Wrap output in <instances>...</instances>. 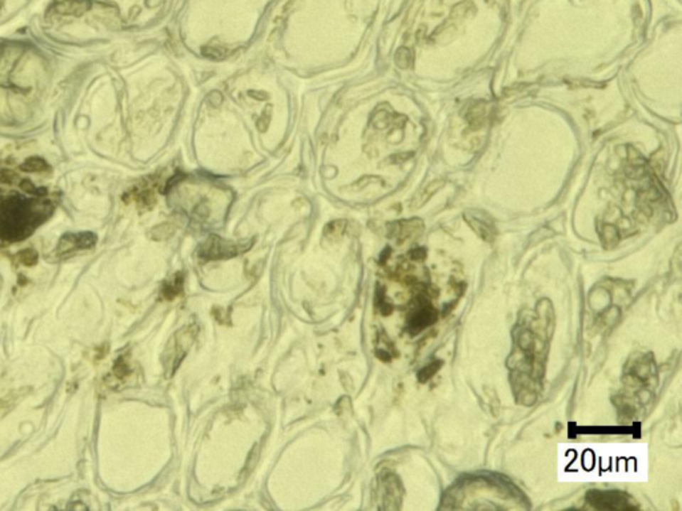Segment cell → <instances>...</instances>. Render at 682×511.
<instances>
[{"instance_id":"14","label":"cell","mask_w":682,"mask_h":511,"mask_svg":"<svg viewBox=\"0 0 682 511\" xmlns=\"http://www.w3.org/2000/svg\"><path fill=\"white\" fill-rule=\"evenodd\" d=\"M378 303V309L380 312L383 314H389L392 312V305L387 303L385 300V296H384V292L380 289L378 292V300H376Z\"/></svg>"},{"instance_id":"19","label":"cell","mask_w":682,"mask_h":511,"mask_svg":"<svg viewBox=\"0 0 682 511\" xmlns=\"http://www.w3.org/2000/svg\"><path fill=\"white\" fill-rule=\"evenodd\" d=\"M206 55L210 56L212 59H221V58L224 56V53H223L221 50H219V48H211L210 47V48L207 50Z\"/></svg>"},{"instance_id":"15","label":"cell","mask_w":682,"mask_h":511,"mask_svg":"<svg viewBox=\"0 0 682 511\" xmlns=\"http://www.w3.org/2000/svg\"><path fill=\"white\" fill-rule=\"evenodd\" d=\"M19 259H21V261L23 262V264H26V265H32V264H35V262H36L38 256H36V252L32 251V249H27V251L21 252V254H19Z\"/></svg>"},{"instance_id":"11","label":"cell","mask_w":682,"mask_h":511,"mask_svg":"<svg viewBox=\"0 0 682 511\" xmlns=\"http://www.w3.org/2000/svg\"><path fill=\"white\" fill-rule=\"evenodd\" d=\"M23 169L24 171H30V172H46V171H50V166L42 160V158H38V157H33V158H28L24 166H23Z\"/></svg>"},{"instance_id":"6","label":"cell","mask_w":682,"mask_h":511,"mask_svg":"<svg viewBox=\"0 0 682 511\" xmlns=\"http://www.w3.org/2000/svg\"><path fill=\"white\" fill-rule=\"evenodd\" d=\"M422 230V222L420 220H410V221H401V222H395L390 225V236L395 237L399 244L408 240L417 235Z\"/></svg>"},{"instance_id":"8","label":"cell","mask_w":682,"mask_h":511,"mask_svg":"<svg viewBox=\"0 0 682 511\" xmlns=\"http://www.w3.org/2000/svg\"><path fill=\"white\" fill-rule=\"evenodd\" d=\"M183 282H184V279H183L181 273H178V274L174 277L172 281L164 285V288H163V297L167 298V300L175 298L179 293L183 291Z\"/></svg>"},{"instance_id":"18","label":"cell","mask_w":682,"mask_h":511,"mask_svg":"<svg viewBox=\"0 0 682 511\" xmlns=\"http://www.w3.org/2000/svg\"><path fill=\"white\" fill-rule=\"evenodd\" d=\"M15 178H16V175L12 173V172H9V171L0 172V181L1 183H11Z\"/></svg>"},{"instance_id":"5","label":"cell","mask_w":682,"mask_h":511,"mask_svg":"<svg viewBox=\"0 0 682 511\" xmlns=\"http://www.w3.org/2000/svg\"><path fill=\"white\" fill-rule=\"evenodd\" d=\"M96 236L94 233H78L73 235L68 233L62 237V240L58 245V256H68L74 252L79 249H85V248H92L96 244Z\"/></svg>"},{"instance_id":"7","label":"cell","mask_w":682,"mask_h":511,"mask_svg":"<svg viewBox=\"0 0 682 511\" xmlns=\"http://www.w3.org/2000/svg\"><path fill=\"white\" fill-rule=\"evenodd\" d=\"M468 221H469L473 230H476L483 237L484 240L492 241L496 232L494 230V224L491 222V220H488L485 215L480 213V216H476V215L471 213Z\"/></svg>"},{"instance_id":"1","label":"cell","mask_w":682,"mask_h":511,"mask_svg":"<svg viewBox=\"0 0 682 511\" xmlns=\"http://www.w3.org/2000/svg\"><path fill=\"white\" fill-rule=\"evenodd\" d=\"M53 210L48 201L38 204L21 198H7L0 203V237L16 241L24 239Z\"/></svg>"},{"instance_id":"13","label":"cell","mask_w":682,"mask_h":511,"mask_svg":"<svg viewBox=\"0 0 682 511\" xmlns=\"http://www.w3.org/2000/svg\"><path fill=\"white\" fill-rule=\"evenodd\" d=\"M344 230H346V221H336V222H331L324 232L328 237H332V236L336 237V236H341L344 233Z\"/></svg>"},{"instance_id":"4","label":"cell","mask_w":682,"mask_h":511,"mask_svg":"<svg viewBox=\"0 0 682 511\" xmlns=\"http://www.w3.org/2000/svg\"><path fill=\"white\" fill-rule=\"evenodd\" d=\"M588 501L597 509L608 510H628L632 509L629 497L617 491H590Z\"/></svg>"},{"instance_id":"12","label":"cell","mask_w":682,"mask_h":511,"mask_svg":"<svg viewBox=\"0 0 682 511\" xmlns=\"http://www.w3.org/2000/svg\"><path fill=\"white\" fill-rule=\"evenodd\" d=\"M441 187H442V181H433V183H430V185H428L427 188L424 189V190L421 192L420 195L417 196V201H419V204H417V205L424 204V203H425V201H427V200H428V198H430V196H432V195H433V193L437 190V189H440Z\"/></svg>"},{"instance_id":"9","label":"cell","mask_w":682,"mask_h":511,"mask_svg":"<svg viewBox=\"0 0 682 511\" xmlns=\"http://www.w3.org/2000/svg\"><path fill=\"white\" fill-rule=\"evenodd\" d=\"M441 366H442V361H440V360H435V361L430 362L428 365L425 366L424 369H421L420 372H419V376H417L419 377V381L422 382V384L427 382V381H430V378L440 370Z\"/></svg>"},{"instance_id":"17","label":"cell","mask_w":682,"mask_h":511,"mask_svg":"<svg viewBox=\"0 0 682 511\" xmlns=\"http://www.w3.org/2000/svg\"><path fill=\"white\" fill-rule=\"evenodd\" d=\"M410 256L412 260L421 261L425 259V256H427V253H425V251H424V249H421L420 248V249H415V251L410 252Z\"/></svg>"},{"instance_id":"10","label":"cell","mask_w":682,"mask_h":511,"mask_svg":"<svg viewBox=\"0 0 682 511\" xmlns=\"http://www.w3.org/2000/svg\"><path fill=\"white\" fill-rule=\"evenodd\" d=\"M484 119H485V107H473L471 112L468 114V120L472 129H477L483 126Z\"/></svg>"},{"instance_id":"16","label":"cell","mask_w":682,"mask_h":511,"mask_svg":"<svg viewBox=\"0 0 682 511\" xmlns=\"http://www.w3.org/2000/svg\"><path fill=\"white\" fill-rule=\"evenodd\" d=\"M396 60L399 63L400 67H408L410 64V60H412V56H410V51L408 50H400L398 53V56H396Z\"/></svg>"},{"instance_id":"3","label":"cell","mask_w":682,"mask_h":511,"mask_svg":"<svg viewBox=\"0 0 682 511\" xmlns=\"http://www.w3.org/2000/svg\"><path fill=\"white\" fill-rule=\"evenodd\" d=\"M436 320H437V313L435 308L430 305L428 300H424L421 297L417 300L416 308L412 311V313L408 317L407 329L410 334L420 333L421 330H424L432 323H436Z\"/></svg>"},{"instance_id":"2","label":"cell","mask_w":682,"mask_h":511,"mask_svg":"<svg viewBox=\"0 0 682 511\" xmlns=\"http://www.w3.org/2000/svg\"><path fill=\"white\" fill-rule=\"evenodd\" d=\"M251 244H252L251 241H248L247 244H240V242L223 240L219 236L212 235L211 237H208V240L201 244L199 248V256L207 260L235 257L240 253L248 251L252 247Z\"/></svg>"}]
</instances>
